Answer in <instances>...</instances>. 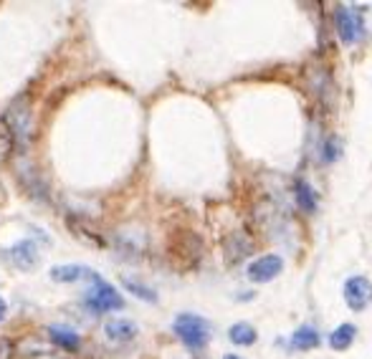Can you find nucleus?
I'll list each match as a JSON object with an SVG mask.
<instances>
[{"instance_id": "nucleus-1", "label": "nucleus", "mask_w": 372, "mask_h": 359, "mask_svg": "<svg viewBox=\"0 0 372 359\" xmlns=\"http://www.w3.org/2000/svg\"><path fill=\"white\" fill-rule=\"evenodd\" d=\"M3 122H6V127H8L13 144H16V147H21L18 152H25V149H28V144H31V137H33L31 96H28V94L16 96V99L10 102V107H8V111H6Z\"/></svg>"}, {"instance_id": "nucleus-2", "label": "nucleus", "mask_w": 372, "mask_h": 359, "mask_svg": "<svg viewBox=\"0 0 372 359\" xmlns=\"http://www.w3.org/2000/svg\"><path fill=\"white\" fill-rule=\"evenodd\" d=\"M172 329H175L180 342L190 349H203L210 342V321L198 316V314H180Z\"/></svg>"}, {"instance_id": "nucleus-3", "label": "nucleus", "mask_w": 372, "mask_h": 359, "mask_svg": "<svg viewBox=\"0 0 372 359\" xmlns=\"http://www.w3.org/2000/svg\"><path fill=\"white\" fill-rule=\"evenodd\" d=\"M86 276L92 279V291H89V296H86V304L92 306L94 312L122 309L124 301H122V296L116 294V289L112 286V283H107L99 274H94V271H86Z\"/></svg>"}, {"instance_id": "nucleus-4", "label": "nucleus", "mask_w": 372, "mask_h": 359, "mask_svg": "<svg viewBox=\"0 0 372 359\" xmlns=\"http://www.w3.org/2000/svg\"><path fill=\"white\" fill-rule=\"evenodd\" d=\"M334 23H337V33H340V39L344 41L347 46L357 43V41H362L364 25H362V21H360V16H357L352 8H347V6H340V8L334 10Z\"/></svg>"}, {"instance_id": "nucleus-5", "label": "nucleus", "mask_w": 372, "mask_h": 359, "mask_svg": "<svg viewBox=\"0 0 372 359\" xmlns=\"http://www.w3.org/2000/svg\"><path fill=\"white\" fill-rule=\"evenodd\" d=\"M170 253L178 258L183 265H195V263H198V258H200V253H203V243L195 233H187V230H183V233L172 235Z\"/></svg>"}, {"instance_id": "nucleus-6", "label": "nucleus", "mask_w": 372, "mask_h": 359, "mask_svg": "<svg viewBox=\"0 0 372 359\" xmlns=\"http://www.w3.org/2000/svg\"><path fill=\"white\" fill-rule=\"evenodd\" d=\"M307 81H309V89L314 99H317L322 107H332L334 102V81L332 74L324 69V66H311L307 71Z\"/></svg>"}, {"instance_id": "nucleus-7", "label": "nucleus", "mask_w": 372, "mask_h": 359, "mask_svg": "<svg viewBox=\"0 0 372 359\" xmlns=\"http://www.w3.org/2000/svg\"><path fill=\"white\" fill-rule=\"evenodd\" d=\"M344 301L352 312H362L372 301V283L364 276H349L344 281Z\"/></svg>"}, {"instance_id": "nucleus-8", "label": "nucleus", "mask_w": 372, "mask_h": 359, "mask_svg": "<svg viewBox=\"0 0 372 359\" xmlns=\"http://www.w3.org/2000/svg\"><path fill=\"white\" fill-rule=\"evenodd\" d=\"M281 271H284V258L276 256V253H269V256L256 258L254 263L248 265L246 276L254 283H266V281H273Z\"/></svg>"}, {"instance_id": "nucleus-9", "label": "nucleus", "mask_w": 372, "mask_h": 359, "mask_svg": "<svg viewBox=\"0 0 372 359\" xmlns=\"http://www.w3.org/2000/svg\"><path fill=\"white\" fill-rule=\"evenodd\" d=\"M251 253H254V241H251L243 230H233L231 235H225L223 256H225V263H228V265L240 263V261H243V258H248Z\"/></svg>"}, {"instance_id": "nucleus-10", "label": "nucleus", "mask_w": 372, "mask_h": 359, "mask_svg": "<svg viewBox=\"0 0 372 359\" xmlns=\"http://www.w3.org/2000/svg\"><path fill=\"white\" fill-rule=\"evenodd\" d=\"M10 258L18 268H33L39 263V246L33 241H21L10 248Z\"/></svg>"}, {"instance_id": "nucleus-11", "label": "nucleus", "mask_w": 372, "mask_h": 359, "mask_svg": "<svg viewBox=\"0 0 372 359\" xmlns=\"http://www.w3.org/2000/svg\"><path fill=\"white\" fill-rule=\"evenodd\" d=\"M104 331H107V336L112 342H130V339L137 336V324L130 319H112L107 321Z\"/></svg>"}, {"instance_id": "nucleus-12", "label": "nucleus", "mask_w": 372, "mask_h": 359, "mask_svg": "<svg viewBox=\"0 0 372 359\" xmlns=\"http://www.w3.org/2000/svg\"><path fill=\"white\" fill-rule=\"evenodd\" d=\"M355 334H357V329L352 327V324H340V327L329 334V347H332L334 351H347L349 347H352V342H355Z\"/></svg>"}, {"instance_id": "nucleus-13", "label": "nucleus", "mask_w": 372, "mask_h": 359, "mask_svg": "<svg viewBox=\"0 0 372 359\" xmlns=\"http://www.w3.org/2000/svg\"><path fill=\"white\" fill-rule=\"evenodd\" d=\"M48 334H51V342L56 347H61L66 351H76L81 347V339H79L76 331H71V329H61V327H51L48 329Z\"/></svg>"}, {"instance_id": "nucleus-14", "label": "nucleus", "mask_w": 372, "mask_h": 359, "mask_svg": "<svg viewBox=\"0 0 372 359\" xmlns=\"http://www.w3.org/2000/svg\"><path fill=\"white\" fill-rule=\"evenodd\" d=\"M294 197H296V205H299L304 213L317 210V195H314V190H311V185L307 182V180H296Z\"/></svg>"}, {"instance_id": "nucleus-15", "label": "nucleus", "mask_w": 372, "mask_h": 359, "mask_svg": "<svg viewBox=\"0 0 372 359\" xmlns=\"http://www.w3.org/2000/svg\"><path fill=\"white\" fill-rule=\"evenodd\" d=\"M228 339H231L233 344H238V347H251V344H256L258 334L251 324L238 321V324H233V327L228 329Z\"/></svg>"}, {"instance_id": "nucleus-16", "label": "nucleus", "mask_w": 372, "mask_h": 359, "mask_svg": "<svg viewBox=\"0 0 372 359\" xmlns=\"http://www.w3.org/2000/svg\"><path fill=\"white\" fill-rule=\"evenodd\" d=\"M319 344V331L314 327H299L291 334V347L294 349H302V351H307V349H314Z\"/></svg>"}, {"instance_id": "nucleus-17", "label": "nucleus", "mask_w": 372, "mask_h": 359, "mask_svg": "<svg viewBox=\"0 0 372 359\" xmlns=\"http://www.w3.org/2000/svg\"><path fill=\"white\" fill-rule=\"evenodd\" d=\"M122 286L127 291H132L134 296L137 298H142V301H149V304H155L157 301V294L149 286H145V283H140V281H134L132 276H122Z\"/></svg>"}, {"instance_id": "nucleus-18", "label": "nucleus", "mask_w": 372, "mask_h": 359, "mask_svg": "<svg viewBox=\"0 0 372 359\" xmlns=\"http://www.w3.org/2000/svg\"><path fill=\"white\" fill-rule=\"evenodd\" d=\"M86 271H89V268H81V265H56V268H51V279L61 283H69V281L81 279V276H86Z\"/></svg>"}, {"instance_id": "nucleus-19", "label": "nucleus", "mask_w": 372, "mask_h": 359, "mask_svg": "<svg viewBox=\"0 0 372 359\" xmlns=\"http://www.w3.org/2000/svg\"><path fill=\"white\" fill-rule=\"evenodd\" d=\"M340 140H337V137H329V140L324 142V152H322V157H324V162H334V160H337V157L342 155L340 152Z\"/></svg>"}, {"instance_id": "nucleus-20", "label": "nucleus", "mask_w": 372, "mask_h": 359, "mask_svg": "<svg viewBox=\"0 0 372 359\" xmlns=\"http://www.w3.org/2000/svg\"><path fill=\"white\" fill-rule=\"evenodd\" d=\"M10 354H13V344L6 336H0V359H10Z\"/></svg>"}, {"instance_id": "nucleus-21", "label": "nucleus", "mask_w": 372, "mask_h": 359, "mask_svg": "<svg viewBox=\"0 0 372 359\" xmlns=\"http://www.w3.org/2000/svg\"><path fill=\"white\" fill-rule=\"evenodd\" d=\"M6 312H8V306H6V301H3V298H0V321L6 319Z\"/></svg>"}, {"instance_id": "nucleus-22", "label": "nucleus", "mask_w": 372, "mask_h": 359, "mask_svg": "<svg viewBox=\"0 0 372 359\" xmlns=\"http://www.w3.org/2000/svg\"><path fill=\"white\" fill-rule=\"evenodd\" d=\"M223 359H243V357H238V354H225Z\"/></svg>"}]
</instances>
